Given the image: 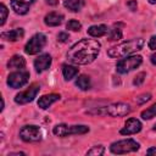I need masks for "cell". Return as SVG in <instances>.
<instances>
[{
    "label": "cell",
    "mask_w": 156,
    "mask_h": 156,
    "mask_svg": "<svg viewBox=\"0 0 156 156\" xmlns=\"http://www.w3.org/2000/svg\"><path fill=\"white\" fill-rule=\"evenodd\" d=\"M101 44L95 39H82L76 43L67 52V58L74 65L91 63L99 55Z\"/></svg>",
    "instance_id": "cell-1"
},
{
    "label": "cell",
    "mask_w": 156,
    "mask_h": 156,
    "mask_svg": "<svg viewBox=\"0 0 156 156\" xmlns=\"http://www.w3.org/2000/svg\"><path fill=\"white\" fill-rule=\"evenodd\" d=\"M144 45V39L135 38L130 39L128 41H123L118 45H115L107 50V55L112 58H122L126 57L135 51H139Z\"/></svg>",
    "instance_id": "cell-2"
},
{
    "label": "cell",
    "mask_w": 156,
    "mask_h": 156,
    "mask_svg": "<svg viewBox=\"0 0 156 156\" xmlns=\"http://www.w3.org/2000/svg\"><path fill=\"white\" fill-rule=\"evenodd\" d=\"M130 111H132V107L128 104H124V102H115V104H110L108 106L98 110L96 113L108 115L111 117H123V116L129 115Z\"/></svg>",
    "instance_id": "cell-3"
},
{
    "label": "cell",
    "mask_w": 156,
    "mask_h": 156,
    "mask_svg": "<svg viewBox=\"0 0 156 156\" xmlns=\"http://www.w3.org/2000/svg\"><path fill=\"white\" fill-rule=\"evenodd\" d=\"M88 132H89V127L83 126V124H74V126L57 124L52 129V133L56 136H67V135H73V134H85Z\"/></svg>",
    "instance_id": "cell-4"
},
{
    "label": "cell",
    "mask_w": 156,
    "mask_h": 156,
    "mask_svg": "<svg viewBox=\"0 0 156 156\" xmlns=\"http://www.w3.org/2000/svg\"><path fill=\"white\" fill-rule=\"evenodd\" d=\"M139 147H140L139 143H136L134 139H123V140H118L116 143H112L110 146V150L112 154L122 155V154L136 151Z\"/></svg>",
    "instance_id": "cell-5"
},
{
    "label": "cell",
    "mask_w": 156,
    "mask_h": 156,
    "mask_svg": "<svg viewBox=\"0 0 156 156\" xmlns=\"http://www.w3.org/2000/svg\"><path fill=\"white\" fill-rule=\"evenodd\" d=\"M143 62V58L141 56L139 55H135V56H128L126 58H122L117 62L116 65V68H117V72L121 73V74H124V73H128L135 68H138Z\"/></svg>",
    "instance_id": "cell-6"
},
{
    "label": "cell",
    "mask_w": 156,
    "mask_h": 156,
    "mask_svg": "<svg viewBox=\"0 0 156 156\" xmlns=\"http://www.w3.org/2000/svg\"><path fill=\"white\" fill-rule=\"evenodd\" d=\"M45 45H46V37L43 33H37L28 40V43L24 46V51L28 55H35L39 51H41Z\"/></svg>",
    "instance_id": "cell-7"
},
{
    "label": "cell",
    "mask_w": 156,
    "mask_h": 156,
    "mask_svg": "<svg viewBox=\"0 0 156 156\" xmlns=\"http://www.w3.org/2000/svg\"><path fill=\"white\" fill-rule=\"evenodd\" d=\"M20 136L26 143H35L41 140V130L38 126L34 124L24 126L20 130Z\"/></svg>",
    "instance_id": "cell-8"
},
{
    "label": "cell",
    "mask_w": 156,
    "mask_h": 156,
    "mask_svg": "<svg viewBox=\"0 0 156 156\" xmlns=\"http://www.w3.org/2000/svg\"><path fill=\"white\" fill-rule=\"evenodd\" d=\"M39 89H40L39 84H32L29 88L18 93L15 96V102L20 104V105H24V104H28V102L33 101L34 98L37 96V94L39 93Z\"/></svg>",
    "instance_id": "cell-9"
},
{
    "label": "cell",
    "mask_w": 156,
    "mask_h": 156,
    "mask_svg": "<svg viewBox=\"0 0 156 156\" xmlns=\"http://www.w3.org/2000/svg\"><path fill=\"white\" fill-rule=\"evenodd\" d=\"M28 79H29L28 72H22V71L13 72L7 77V85L13 89L22 88L23 85H26L28 83Z\"/></svg>",
    "instance_id": "cell-10"
},
{
    "label": "cell",
    "mask_w": 156,
    "mask_h": 156,
    "mask_svg": "<svg viewBox=\"0 0 156 156\" xmlns=\"http://www.w3.org/2000/svg\"><path fill=\"white\" fill-rule=\"evenodd\" d=\"M141 130V123L136 118H129L127 119L124 127L121 129L122 135H130V134H136Z\"/></svg>",
    "instance_id": "cell-11"
},
{
    "label": "cell",
    "mask_w": 156,
    "mask_h": 156,
    "mask_svg": "<svg viewBox=\"0 0 156 156\" xmlns=\"http://www.w3.org/2000/svg\"><path fill=\"white\" fill-rule=\"evenodd\" d=\"M35 0H11V7L17 15H26Z\"/></svg>",
    "instance_id": "cell-12"
},
{
    "label": "cell",
    "mask_w": 156,
    "mask_h": 156,
    "mask_svg": "<svg viewBox=\"0 0 156 156\" xmlns=\"http://www.w3.org/2000/svg\"><path fill=\"white\" fill-rule=\"evenodd\" d=\"M51 65V56L49 54H43L39 55L35 60H34V68L38 73H41L44 71H46Z\"/></svg>",
    "instance_id": "cell-13"
},
{
    "label": "cell",
    "mask_w": 156,
    "mask_h": 156,
    "mask_svg": "<svg viewBox=\"0 0 156 156\" xmlns=\"http://www.w3.org/2000/svg\"><path fill=\"white\" fill-rule=\"evenodd\" d=\"M63 21V15L58 12H50L44 17V23L49 27H56Z\"/></svg>",
    "instance_id": "cell-14"
},
{
    "label": "cell",
    "mask_w": 156,
    "mask_h": 156,
    "mask_svg": "<svg viewBox=\"0 0 156 156\" xmlns=\"http://www.w3.org/2000/svg\"><path fill=\"white\" fill-rule=\"evenodd\" d=\"M23 35H24V30L22 28H16V29H12V30L1 33V38L5 39V40H9V41L21 40L23 38Z\"/></svg>",
    "instance_id": "cell-15"
},
{
    "label": "cell",
    "mask_w": 156,
    "mask_h": 156,
    "mask_svg": "<svg viewBox=\"0 0 156 156\" xmlns=\"http://www.w3.org/2000/svg\"><path fill=\"white\" fill-rule=\"evenodd\" d=\"M57 100H60V95L58 94H49V95H43L39 100H38V106L43 110L48 108L49 106H51L54 102H56Z\"/></svg>",
    "instance_id": "cell-16"
},
{
    "label": "cell",
    "mask_w": 156,
    "mask_h": 156,
    "mask_svg": "<svg viewBox=\"0 0 156 156\" xmlns=\"http://www.w3.org/2000/svg\"><path fill=\"white\" fill-rule=\"evenodd\" d=\"M107 32H108V29L105 24H95V26L89 27V29H88V34L94 37V38L104 37L107 34Z\"/></svg>",
    "instance_id": "cell-17"
},
{
    "label": "cell",
    "mask_w": 156,
    "mask_h": 156,
    "mask_svg": "<svg viewBox=\"0 0 156 156\" xmlns=\"http://www.w3.org/2000/svg\"><path fill=\"white\" fill-rule=\"evenodd\" d=\"M26 66V60L23 56L20 55H15L10 58V61L7 62V67L9 68H13V69H22Z\"/></svg>",
    "instance_id": "cell-18"
},
{
    "label": "cell",
    "mask_w": 156,
    "mask_h": 156,
    "mask_svg": "<svg viewBox=\"0 0 156 156\" xmlns=\"http://www.w3.org/2000/svg\"><path fill=\"white\" fill-rule=\"evenodd\" d=\"M84 0H65L63 5L66 9H68L72 12H78L84 6Z\"/></svg>",
    "instance_id": "cell-19"
},
{
    "label": "cell",
    "mask_w": 156,
    "mask_h": 156,
    "mask_svg": "<svg viewBox=\"0 0 156 156\" xmlns=\"http://www.w3.org/2000/svg\"><path fill=\"white\" fill-rule=\"evenodd\" d=\"M62 74H63V78L66 80H71L72 78H74L78 74V68L74 66H71V65H63L62 66Z\"/></svg>",
    "instance_id": "cell-20"
},
{
    "label": "cell",
    "mask_w": 156,
    "mask_h": 156,
    "mask_svg": "<svg viewBox=\"0 0 156 156\" xmlns=\"http://www.w3.org/2000/svg\"><path fill=\"white\" fill-rule=\"evenodd\" d=\"M76 85H77L79 89H82V90H88V89H90L91 83H90V79H89L88 76L82 74V76H79V77L76 79Z\"/></svg>",
    "instance_id": "cell-21"
},
{
    "label": "cell",
    "mask_w": 156,
    "mask_h": 156,
    "mask_svg": "<svg viewBox=\"0 0 156 156\" xmlns=\"http://www.w3.org/2000/svg\"><path fill=\"white\" fill-rule=\"evenodd\" d=\"M107 38L108 40L113 41V40H118L122 38V29L118 26H113L111 29H108L107 32Z\"/></svg>",
    "instance_id": "cell-22"
},
{
    "label": "cell",
    "mask_w": 156,
    "mask_h": 156,
    "mask_svg": "<svg viewBox=\"0 0 156 156\" xmlns=\"http://www.w3.org/2000/svg\"><path fill=\"white\" fill-rule=\"evenodd\" d=\"M155 116H156V104L151 105L150 107H147L146 110H144L141 112V118L143 119H151Z\"/></svg>",
    "instance_id": "cell-23"
},
{
    "label": "cell",
    "mask_w": 156,
    "mask_h": 156,
    "mask_svg": "<svg viewBox=\"0 0 156 156\" xmlns=\"http://www.w3.org/2000/svg\"><path fill=\"white\" fill-rule=\"evenodd\" d=\"M66 28L69 29V30L77 32V30H79V29L82 28V24H80V22H78L77 20H69V21L67 22V24H66Z\"/></svg>",
    "instance_id": "cell-24"
},
{
    "label": "cell",
    "mask_w": 156,
    "mask_h": 156,
    "mask_svg": "<svg viewBox=\"0 0 156 156\" xmlns=\"http://www.w3.org/2000/svg\"><path fill=\"white\" fill-rule=\"evenodd\" d=\"M105 151V147L101 146V145H96V146H93L90 150L87 151V155H95V156H100L102 155Z\"/></svg>",
    "instance_id": "cell-25"
},
{
    "label": "cell",
    "mask_w": 156,
    "mask_h": 156,
    "mask_svg": "<svg viewBox=\"0 0 156 156\" xmlns=\"http://www.w3.org/2000/svg\"><path fill=\"white\" fill-rule=\"evenodd\" d=\"M0 11H1V21H0V24L2 26L4 23H5V21H6V18H7V9H6V6L4 5V4H1L0 5Z\"/></svg>",
    "instance_id": "cell-26"
},
{
    "label": "cell",
    "mask_w": 156,
    "mask_h": 156,
    "mask_svg": "<svg viewBox=\"0 0 156 156\" xmlns=\"http://www.w3.org/2000/svg\"><path fill=\"white\" fill-rule=\"evenodd\" d=\"M151 99V95L150 94H143V95H140V96H138L136 99H135V101H136V104H139V105H141V104H144V102H146V101H149Z\"/></svg>",
    "instance_id": "cell-27"
},
{
    "label": "cell",
    "mask_w": 156,
    "mask_h": 156,
    "mask_svg": "<svg viewBox=\"0 0 156 156\" xmlns=\"http://www.w3.org/2000/svg\"><path fill=\"white\" fill-rule=\"evenodd\" d=\"M145 77H146V74L144 73V72H140L139 74H136V77H135V79H134V85H140L143 82H144V79H145Z\"/></svg>",
    "instance_id": "cell-28"
},
{
    "label": "cell",
    "mask_w": 156,
    "mask_h": 156,
    "mask_svg": "<svg viewBox=\"0 0 156 156\" xmlns=\"http://www.w3.org/2000/svg\"><path fill=\"white\" fill-rule=\"evenodd\" d=\"M57 39H58V41H61V43H66V41L68 40V34L65 33V32H61V33H58Z\"/></svg>",
    "instance_id": "cell-29"
},
{
    "label": "cell",
    "mask_w": 156,
    "mask_h": 156,
    "mask_svg": "<svg viewBox=\"0 0 156 156\" xmlns=\"http://www.w3.org/2000/svg\"><path fill=\"white\" fill-rule=\"evenodd\" d=\"M149 48L152 50H156V35L151 37V39L149 40Z\"/></svg>",
    "instance_id": "cell-30"
},
{
    "label": "cell",
    "mask_w": 156,
    "mask_h": 156,
    "mask_svg": "<svg viewBox=\"0 0 156 156\" xmlns=\"http://www.w3.org/2000/svg\"><path fill=\"white\" fill-rule=\"evenodd\" d=\"M127 6H128L132 11H135V10H136V1H135V0L128 1V2H127Z\"/></svg>",
    "instance_id": "cell-31"
},
{
    "label": "cell",
    "mask_w": 156,
    "mask_h": 156,
    "mask_svg": "<svg viewBox=\"0 0 156 156\" xmlns=\"http://www.w3.org/2000/svg\"><path fill=\"white\" fill-rule=\"evenodd\" d=\"M46 4H49L51 6H56L58 4V0H46Z\"/></svg>",
    "instance_id": "cell-32"
},
{
    "label": "cell",
    "mask_w": 156,
    "mask_h": 156,
    "mask_svg": "<svg viewBox=\"0 0 156 156\" xmlns=\"http://www.w3.org/2000/svg\"><path fill=\"white\" fill-rule=\"evenodd\" d=\"M147 155H156V147H150L147 151H146Z\"/></svg>",
    "instance_id": "cell-33"
},
{
    "label": "cell",
    "mask_w": 156,
    "mask_h": 156,
    "mask_svg": "<svg viewBox=\"0 0 156 156\" xmlns=\"http://www.w3.org/2000/svg\"><path fill=\"white\" fill-rule=\"evenodd\" d=\"M150 60H151V62H152L154 65H156V52L151 55V57H150Z\"/></svg>",
    "instance_id": "cell-34"
},
{
    "label": "cell",
    "mask_w": 156,
    "mask_h": 156,
    "mask_svg": "<svg viewBox=\"0 0 156 156\" xmlns=\"http://www.w3.org/2000/svg\"><path fill=\"white\" fill-rule=\"evenodd\" d=\"M150 4H156V0H147Z\"/></svg>",
    "instance_id": "cell-35"
},
{
    "label": "cell",
    "mask_w": 156,
    "mask_h": 156,
    "mask_svg": "<svg viewBox=\"0 0 156 156\" xmlns=\"http://www.w3.org/2000/svg\"><path fill=\"white\" fill-rule=\"evenodd\" d=\"M154 129H155V130H156V124H155V126H154Z\"/></svg>",
    "instance_id": "cell-36"
}]
</instances>
